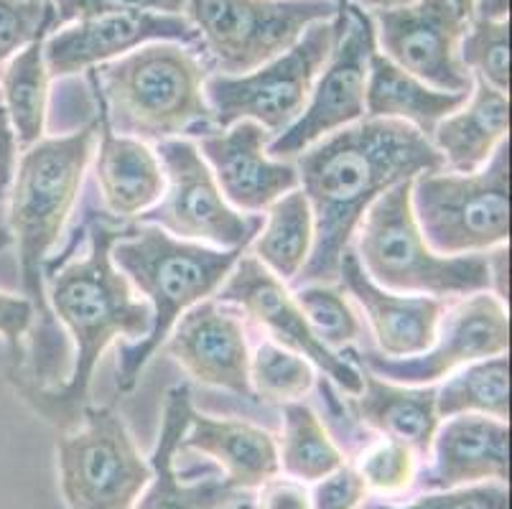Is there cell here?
<instances>
[{"instance_id":"6da1fadb","label":"cell","mask_w":512,"mask_h":509,"mask_svg":"<svg viewBox=\"0 0 512 509\" xmlns=\"http://www.w3.org/2000/svg\"><path fill=\"white\" fill-rule=\"evenodd\" d=\"M293 166L314 214V245L293 288L334 286L344 252L377 196L421 174L446 171L439 151L416 128L370 118L316 140Z\"/></svg>"},{"instance_id":"7a4b0ae2","label":"cell","mask_w":512,"mask_h":509,"mask_svg":"<svg viewBox=\"0 0 512 509\" xmlns=\"http://www.w3.org/2000/svg\"><path fill=\"white\" fill-rule=\"evenodd\" d=\"M128 227H110L90 217L85 222L87 252L59 268H46V303L74 342L67 382L44 387L21 370H8V380L36 413L59 431L77 426L90 405V385L102 352L113 342L143 339L151 331V306L113 263V245Z\"/></svg>"},{"instance_id":"3957f363","label":"cell","mask_w":512,"mask_h":509,"mask_svg":"<svg viewBox=\"0 0 512 509\" xmlns=\"http://www.w3.org/2000/svg\"><path fill=\"white\" fill-rule=\"evenodd\" d=\"M97 133L100 120L95 118L69 135L41 138L18 153L13 181L8 186V230L18 245L23 296L34 303L39 319L34 329L36 349L31 375L26 370L21 372L44 387L57 385L69 362V344L46 303V265L79 199L85 171L97 146Z\"/></svg>"},{"instance_id":"277c9868","label":"cell","mask_w":512,"mask_h":509,"mask_svg":"<svg viewBox=\"0 0 512 509\" xmlns=\"http://www.w3.org/2000/svg\"><path fill=\"white\" fill-rule=\"evenodd\" d=\"M87 74L113 133L156 146L214 130L204 97L209 69L192 46L156 41Z\"/></svg>"},{"instance_id":"5b68a950","label":"cell","mask_w":512,"mask_h":509,"mask_svg":"<svg viewBox=\"0 0 512 509\" xmlns=\"http://www.w3.org/2000/svg\"><path fill=\"white\" fill-rule=\"evenodd\" d=\"M217 250L197 242L176 240L153 224L128 227L113 245V263L128 278L133 291L151 306V331L138 342L118 344V390L130 392L156 349L164 347L171 326L186 308L207 301L227 280L242 252Z\"/></svg>"},{"instance_id":"8992f818","label":"cell","mask_w":512,"mask_h":509,"mask_svg":"<svg viewBox=\"0 0 512 509\" xmlns=\"http://www.w3.org/2000/svg\"><path fill=\"white\" fill-rule=\"evenodd\" d=\"M411 181L377 196L362 217L352 250L365 273L388 291L441 301L490 291L487 252L446 258L426 245L411 207Z\"/></svg>"},{"instance_id":"52a82bcc","label":"cell","mask_w":512,"mask_h":509,"mask_svg":"<svg viewBox=\"0 0 512 509\" xmlns=\"http://www.w3.org/2000/svg\"><path fill=\"white\" fill-rule=\"evenodd\" d=\"M423 240L439 255H479L510 240V140L474 174L434 171L411 181Z\"/></svg>"},{"instance_id":"ba28073f","label":"cell","mask_w":512,"mask_h":509,"mask_svg":"<svg viewBox=\"0 0 512 509\" xmlns=\"http://www.w3.org/2000/svg\"><path fill=\"white\" fill-rule=\"evenodd\" d=\"M339 36V13L311 23L291 49L248 74H207L204 97L214 130L250 120L276 138L291 128L309 102Z\"/></svg>"},{"instance_id":"9c48e42d","label":"cell","mask_w":512,"mask_h":509,"mask_svg":"<svg viewBox=\"0 0 512 509\" xmlns=\"http://www.w3.org/2000/svg\"><path fill=\"white\" fill-rule=\"evenodd\" d=\"M332 0H184L209 74H248L291 49L316 21L339 13Z\"/></svg>"},{"instance_id":"30bf717a","label":"cell","mask_w":512,"mask_h":509,"mask_svg":"<svg viewBox=\"0 0 512 509\" xmlns=\"http://www.w3.org/2000/svg\"><path fill=\"white\" fill-rule=\"evenodd\" d=\"M59 487L69 509H133L151 482V464L113 408L87 405L57 438Z\"/></svg>"},{"instance_id":"8fae6325","label":"cell","mask_w":512,"mask_h":509,"mask_svg":"<svg viewBox=\"0 0 512 509\" xmlns=\"http://www.w3.org/2000/svg\"><path fill=\"white\" fill-rule=\"evenodd\" d=\"M153 151L164 168V194L156 207L138 217L143 224L217 250H237L255 240L263 214H242L227 204L194 140H161Z\"/></svg>"},{"instance_id":"7c38bea8","label":"cell","mask_w":512,"mask_h":509,"mask_svg":"<svg viewBox=\"0 0 512 509\" xmlns=\"http://www.w3.org/2000/svg\"><path fill=\"white\" fill-rule=\"evenodd\" d=\"M510 349V316L507 303L492 291H479L446 306L431 347L413 357H385L375 349H344V357L375 377L398 385H436L459 367L479 359L505 354Z\"/></svg>"},{"instance_id":"4fadbf2b","label":"cell","mask_w":512,"mask_h":509,"mask_svg":"<svg viewBox=\"0 0 512 509\" xmlns=\"http://www.w3.org/2000/svg\"><path fill=\"white\" fill-rule=\"evenodd\" d=\"M375 49L370 13L344 0L339 8V36L332 56L321 69L299 120L268 143V153L273 158L291 161L314 146L316 140L365 118L367 69Z\"/></svg>"},{"instance_id":"5bb4252c","label":"cell","mask_w":512,"mask_h":509,"mask_svg":"<svg viewBox=\"0 0 512 509\" xmlns=\"http://www.w3.org/2000/svg\"><path fill=\"white\" fill-rule=\"evenodd\" d=\"M214 301L235 308L237 314L253 321L268 339L309 359L329 382L355 398L362 390V370L342 352H332L306 321L299 301L255 255L242 252L227 280L214 293Z\"/></svg>"},{"instance_id":"9a60e30c","label":"cell","mask_w":512,"mask_h":509,"mask_svg":"<svg viewBox=\"0 0 512 509\" xmlns=\"http://www.w3.org/2000/svg\"><path fill=\"white\" fill-rule=\"evenodd\" d=\"M377 51L441 92H472V74L459 59L469 16L454 0H416L411 6L370 13Z\"/></svg>"},{"instance_id":"2e32d148","label":"cell","mask_w":512,"mask_h":509,"mask_svg":"<svg viewBox=\"0 0 512 509\" xmlns=\"http://www.w3.org/2000/svg\"><path fill=\"white\" fill-rule=\"evenodd\" d=\"M156 41H174L197 49V31L186 16L169 13H102L54 28L44 39L49 79H69L113 62Z\"/></svg>"},{"instance_id":"e0dca14e","label":"cell","mask_w":512,"mask_h":509,"mask_svg":"<svg viewBox=\"0 0 512 509\" xmlns=\"http://www.w3.org/2000/svg\"><path fill=\"white\" fill-rule=\"evenodd\" d=\"M164 347L199 385L255 400L250 387L248 334L235 308L214 298L186 308L171 326Z\"/></svg>"},{"instance_id":"ac0fdd59","label":"cell","mask_w":512,"mask_h":509,"mask_svg":"<svg viewBox=\"0 0 512 509\" xmlns=\"http://www.w3.org/2000/svg\"><path fill=\"white\" fill-rule=\"evenodd\" d=\"M273 135L258 123L242 120L199 138L197 148L230 207L245 214H263L276 199L299 189V171L291 161L268 153Z\"/></svg>"},{"instance_id":"d6986e66","label":"cell","mask_w":512,"mask_h":509,"mask_svg":"<svg viewBox=\"0 0 512 509\" xmlns=\"http://www.w3.org/2000/svg\"><path fill=\"white\" fill-rule=\"evenodd\" d=\"M510 479V423L492 415L459 413L439 423L428 459L418 471L421 492L474 487Z\"/></svg>"},{"instance_id":"ffe728a7","label":"cell","mask_w":512,"mask_h":509,"mask_svg":"<svg viewBox=\"0 0 512 509\" xmlns=\"http://www.w3.org/2000/svg\"><path fill=\"white\" fill-rule=\"evenodd\" d=\"M344 291L360 303L367 324L375 334L377 352L385 357H413L431 347L446 303L431 296H411L377 286L365 273L357 252L349 247L339 263V280Z\"/></svg>"},{"instance_id":"44dd1931","label":"cell","mask_w":512,"mask_h":509,"mask_svg":"<svg viewBox=\"0 0 512 509\" xmlns=\"http://www.w3.org/2000/svg\"><path fill=\"white\" fill-rule=\"evenodd\" d=\"M194 403L189 385H174L166 392L164 420L158 433L151 459V482L136 499L133 509H235L245 499L225 484L220 471H212L202 479L184 482V474L176 471L181 438H184Z\"/></svg>"},{"instance_id":"7402d4cb","label":"cell","mask_w":512,"mask_h":509,"mask_svg":"<svg viewBox=\"0 0 512 509\" xmlns=\"http://www.w3.org/2000/svg\"><path fill=\"white\" fill-rule=\"evenodd\" d=\"M179 451L207 456L220 466V476L240 494L258 492L281 474L276 436L248 420L212 418L194 410Z\"/></svg>"},{"instance_id":"603a6c76","label":"cell","mask_w":512,"mask_h":509,"mask_svg":"<svg viewBox=\"0 0 512 509\" xmlns=\"http://www.w3.org/2000/svg\"><path fill=\"white\" fill-rule=\"evenodd\" d=\"M100 133L95 146V179L105 209L118 219L143 217L164 194V168L148 143L110 130L97 115Z\"/></svg>"},{"instance_id":"cb8c5ba5","label":"cell","mask_w":512,"mask_h":509,"mask_svg":"<svg viewBox=\"0 0 512 509\" xmlns=\"http://www.w3.org/2000/svg\"><path fill=\"white\" fill-rule=\"evenodd\" d=\"M357 423L372 433L406 443L426 461L441 418L436 410V385H398L362 370V390L347 400Z\"/></svg>"},{"instance_id":"d4e9b609","label":"cell","mask_w":512,"mask_h":509,"mask_svg":"<svg viewBox=\"0 0 512 509\" xmlns=\"http://www.w3.org/2000/svg\"><path fill=\"white\" fill-rule=\"evenodd\" d=\"M510 133V95L474 79L467 102L431 133V146L439 151L444 168L454 174H474Z\"/></svg>"},{"instance_id":"484cf974","label":"cell","mask_w":512,"mask_h":509,"mask_svg":"<svg viewBox=\"0 0 512 509\" xmlns=\"http://www.w3.org/2000/svg\"><path fill=\"white\" fill-rule=\"evenodd\" d=\"M467 97L464 92L434 90L413 74L403 72L377 49L372 51L367 69L365 118L398 120L431 138L436 125L459 110Z\"/></svg>"},{"instance_id":"4316f807","label":"cell","mask_w":512,"mask_h":509,"mask_svg":"<svg viewBox=\"0 0 512 509\" xmlns=\"http://www.w3.org/2000/svg\"><path fill=\"white\" fill-rule=\"evenodd\" d=\"M250 245L255 258L278 280L291 286L314 245V214L304 191H288L265 209L263 227Z\"/></svg>"},{"instance_id":"83f0119b","label":"cell","mask_w":512,"mask_h":509,"mask_svg":"<svg viewBox=\"0 0 512 509\" xmlns=\"http://www.w3.org/2000/svg\"><path fill=\"white\" fill-rule=\"evenodd\" d=\"M276 443L281 474L301 484L321 482L347 464L324 420L304 400L283 405V426Z\"/></svg>"},{"instance_id":"f1b7e54d","label":"cell","mask_w":512,"mask_h":509,"mask_svg":"<svg viewBox=\"0 0 512 509\" xmlns=\"http://www.w3.org/2000/svg\"><path fill=\"white\" fill-rule=\"evenodd\" d=\"M44 39L31 41L3 64L0 95L11 118L18 151H26L44 138L46 107H49V72L44 62Z\"/></svg>"},{"instance_id":"f546056e","label":"cell","mask_w":512,"mask_h":509,"mask_svg":"<svg viewBox=\"0 0 512 509\" xmlns=\"http://www.w3.org/2000/svg\"><path fill=\"white\" fill-rule=\"evenodd\" d=\"M436 410L441 420L459 413H479L510 423V357L507 352L479 359L451 372L449 380L436 387Z\"/></svg>"},{"instance_id":"4dcf8cb0","label":"cell","mask_w":512,"mask_h":509,"mask_svg":"<svg viewBox=\"0 0 512 509\" xmlns=\"http://www.w3.org/2000/svg\"><path fill=\"white\" fill-rule=\"evenodd\" d=\"M459 59L472 79L510 95V16L469 13L459 44Z\"/></svg>"},{"instance_id":"1f68e13d","label":"cell","mask_w":512,"mask_h":509,"mask_svg":"<svg viewBox=\"0 0 512 509\" xmlns=\"http://www.w3.org/2000/svg\"><path fill=\"white\" fill-rule=\"evenodd\" d=\"M423 461L406 443L385 436H367L352 456V469L377 499H400L416 487Z\"/></svg>"},{"instance_id":"d6a6232c","label":"cell","mask_w":512,"mask_h":509,"mask_svg":"<svg viewBox=\"0 0 512 509\" xmlns=\"http://www.w3.org/2000/svg\"><path fill=\"white\" fill-rule=\"evenodd\" d=\"M316 385L314 364L301 354L265 339L250 354V387L263 403H296Z\"/></svg>"},{"instance_id":"836d02e7","label":"cell","mask_w":512,"mask_h":509,"mask_svg":"<svg viewBox=\"0 0 512 509\" xmlns=\"http://www.w3.org/2000/svg\"><path fill=\"white\" fill-rule=\"evenodd\" d=\"M293 291H296L293 296L299 301L314 334L332 352H344L360 339L362 324L349 306L344 291L327 286V283H306Z\"/></svg>"},{"instance_id":"e575fe53","label":"cell","mask_w":512,"mask_h":509,"mask_svg":"<svg viewBox=\"0 0 512 509\" xmlns=\"http://www.w3.org/2000/svg\"><path fill=\"white\" fill-rule=\"evenodd\" d=\"M51 31L54 11L49 0H0V67Z\"/></svg>"},{"instance_id":"d590c367","label":"cell","mask_w":512,"mask_h":509,"mask_svg":"<svg viewBox=\"0 0 512 509\" xmlns=\"http://www.w3.org/2000/svg\"><path fill=\"white\" fill-rule=\"evenodd\" d=\"M357 509H510V487L500 482L474 484V487L446 489V492H421L406 504L390 499L367 497Z\"/></svg>"},{"instance_id":"8d00e7d4","label":"cell","mask_w":512,"mask_h":509,"mask_svg":"<svg viewBox=\"0 0 512 509\" xmlns=\"http://www.w3.org/2000/svg\"><path fill=\"white\" fill-rule=\"evenodd\" d=\"M54 28L102 13H169L184 16V0H49Z\"/></svg>"},{"instance_id":"74e56055","label":"cell","mask_w":512,"mask_h":509,"mask_svg":"<svg viewBox=\"0 0 512 509\" xmlns=\"http://www.w3.org/2000/svg\"><path fill=\"white\" fill-rule=\"evenodd\" d=\"M11 235L0 232V250L8 245ZM36 308L26 296H13V293L0 291V336L6 339L8 352H11V364L8 370H21L26 367V352H23L21 342L23 336L34 329Z\"/></svg>"},{"instance_id":"f35d334b","label":"cell","mask_w":512,"mask_h":509,"mask_svg":"<svg viewBox=\"0 0 512 509\" xmlns=\"http://www.w3.org/2000/svg\"><path fill=\"white\" fill-rule=\"evenodd\" d=\"M367 497L370 494L357 471L352 469V464H344L342 469L314 484L311 509H357Z\"/></svg>"},{"instance_id":"ab89813d","label":"cell","mask_w":512,"mask_h":509,"mask_svg":"<svg viewBox=\"0 0 512 509\" xmlns=\"http://www.w3.org/2000/svg\"><path fill=\"white\" fill-rule=\"evenodd\" d=\"M253 509H311V489L291 476H273L258 489Z\"/></svg>"},{"instance_id":"60d3db41","label":"cell","mask_w":512,"mask_h":509,"mask_svg":"<svg viewBox=\"0 0 512 509\" xmlns=\"http://www.w3.org/2000/svg\"><path fill=\"white\" fill-rule=\"evenodd\" d=\"M18 140L13 133L11 118L3 105V95H0V191H8L13 181V171L18 163Z\"/></svg>"},{"instance_id":"b9f144b4","label":"cell","mask_w":512,"mask_h":509,"mask_svg":"<svg viewBox=\"0 0 512 509\" xmlns=\"http://www.w3.org/2000/svg\"><path fill=\"white\" fill-rule=\"evenodd\" d=\"M492 255H487V263H490V291L495 293L500 301H507V273H510V265H507V245L495 247L490 250Z\"/></svg>"},{"instance_id":"7bdbcfd3","label":"cell","mask_w":512,"mask_h":509,"mask_svg":"<svg viewBox=\"0 0 512 509\" xmlns=\"http://www.w3.org/2000/svg\"><path fill=\"white\" fill-rule=\"evenodd\" d=\"M349 3L362 8L365 13H375V11H393V8L411 6V3H416V0H349Z\"/></svg>"},{"instance_id":"ee69618b","label":"cell","mask_w":512,"mask_h":509,"mask_svg":"<svg viewBox=\"0 0 512 509\" xmlns=\"http://www.w3.org/2000/svg\"><path fill=\"white\" fill-rule=\"evenodd\" d=\"M454 3L469 16V13H472V6H474V3H477V0H454Z\"/></svg>"},{"instance_id":"f6af8a7d","label":"cell","mask_w":512,"mask_h":509,"mask_svg":"<svg viewBox=\"0 0 512 509\" xmlns=\"http://www.w3.org/2000/svg\"><path fill=\"white\" fill-rule=\"evenodd\" d=\"M235 509H253V502H242V504H237Z\"/></svg>"},{"instance_id":"bcb514c9","label":"cell","mask_w":512,"mask_h":509,"mask_svg":"<svg viewBox=\"0 0 512 509\" xmlns=\"http://www.w3.org/2000/svg\"><path fill=\"white\" fill-rule=\"evenodd\" d=\"M8 196V191H0V202H3V199H6Z\"/></svg>"},{"instance_id":"7dc6e473","label":"cell","mask_w":512,"mask_h":509,"mask_svg":"<svg viewBox=\"0 0 512 509\" xmlns=\"http://www.w3.org/2000/svg\"><path fill=\"white\" fill-rule=\"evenodd\" d=\"M332 3H337V6H342V3H344V0H332Z\"/></svg>"}]
</instances>
